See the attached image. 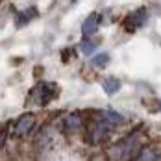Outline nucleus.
<instances>
[{"mask_svg":"<svg viewBox=\"0 0 161 161\" xmlns=\"http://www.w3.org/2000/svg\"><path fill=\"white\" fill-rule=\"evenodd\" d=\"M113 124H109L108 120H104L100 115L97 113V119L89 124V128H87V139L93 143V145H100V143H104L109 135H111L113 131Z\"/></svg>","mask_w":161,"mask_h":161,"instance_id":"f257e3e1","label":"nucleus"},{"mask_svg":"<svg viewBox=\"0 0 161 161\" xmlns=\"http://www.w3.org/2000/svg\"><path fill=\"white\" fill-rule=\"evenodd\" d=\"M58 97V87L54 85V83H50V81H41V83H37L35 87H33L32 95V102H35L37 106H47L48 102H52L54 98Z\"/></svg>","mask_w":161,"mask_h":161,"instance_id":"f03ea898","label":"nucleus"},{"mask_svg":"<svg viewBox=\"0 0 161 161\" xmlns=\"http://www.w3.org/2000/svg\"><path fill=\"white\" fill-rule=\"evenodd\" d=\"M33 126H35V115L26 113V115L19 117V120L15 122V126H13V135H15V137H24V135H28V133L32 131Z\"/></svg>","mask_w":161,"mask_h":161,"instance_id":"7ed1b4c3","label":"nucleus"},{"mask_svg":"<svg viewBox=\"0 0 161 161\" xmlns=\"http://www.w3.org/2000/svg\"><path fill=\"white\" fill-rule=\"evenodd\" d=\"M146 19H148L146 9H145V8H139L137 11H133L131 15H128V19L124 20V24H126V30H128V32H135L137 28L145 26Z\"/></svg>","mask_w":161,"mask_h":161,"instance_id":"20e7f679","label":"nucleus"},{"mask_svg":"<svg viewBox=\"0 0 161 161\" xmlns=\"http://www.w3.org/2000/svg\"><path fill=\"white\" fill-rule=\"evenodd\" d=\"M98 30V15H89L85 20H83V24H81V33L85 35V37H89V35H93V33Z\"/></svg>","mask_w":161,"mask_h":161,"instance_id":"39448f33","label":"nucleus"},{"mask_svg":"<svg viewBox=\"0 0 161 161\" xmlns=\"http://www.w3.org/2000/svg\"><path fill=\"white\" fill-rule=\"evenodd\" d=\"M63 126H65V130H69V131H74V130L81 128L80 113H70V115H67L63 119Z\"/></svg>","mask_w":161,"mask_h":161,"instance_id":"423d86ee","label":"nucleus"},{"mask_svg":"<svg viewBox=\"0 0 161 161\" xmlns=\"http://www.w3.org/2000/svg\"><path fill=\"white\" fill-rule=\"evenodd\" d=\"M37 17V9L35 8H28V9H24V11H20L15 19V24L17 26H24V24H28L32 19Z\"/></svg>","mask_w":161,"mask_h":161,"instance_id":"0eeeda50","label":"nucleus"},{"mask_svg":"<svg viewBox=\"0 0 161 161\" xmlns=\"http://www.w3.org/2000/svg\"><path fill=\"white\" fill-rule=\"evenodd\" d=\"M98 115H100L104 120H108L109 124H113V126H119V124H122V122H124V117H122V115H119L117 111H111V109L98 111Z\"/></svg>","mask_w":161,"mask_h":161,"instance_id":"6e6552de","label":"nucleus"},{"mask_svg":"<svg viewBox=\"0 0 161 161\" xmlns=\"http://www.w3.org/2000/svg\"><path fill=\"white\" fill-rule=\"evenodd\" d=\"M102 89L106 91V95H115L120 89V80L109 76V78H106V80L102 81Z\"/></svg>","mask_w":161,"mask_h":161,"instance_id":"1a4fd4ad","label":"nucleus"},{"mask_svg":"<svg viewBox=\"0 0 161 161\" xmlns=\"http://www.w3.org/2000/svg\"><path fill=\"white\" fill-rule=\"evenodd\" d=\"M100 45V39H83V43H81V52L83 54H93L95 50H97V47Z\"/></svg>","mask_w":161,"mask_h":161,"instance_id":"9d476101","label":"nucleus"},{"mask_svg":"<svg viewBox=\"0 0 161 161\" xmlns=\"http://www.w3.org/2000/svg\"><path fill=\"white\" fill-rule=\"evenodd\" d=\"M91 63L95 65V67H98V69H102V67H106V65L109 63V54H106V52H102V54H98V56H95V58L91 59Z\"/></svg>","mask_w":161,"mask_h":161,"instance_id":"9b49d317","label":"nucleus"},{"mask_svg":"<svg viewBox=\"0 0 161 161\" xmlns=\"http://www.w3.org/2000/svg\"><path fill=\"white\" fill-rule=\"evenodd\" d=\"M4 141H6V131L0 130V148H2V145H4Z\"/></svg>","mask_w":161,"mask_h":161,"instance_id":"f8f14e48","label":"nucleus"},{"mask_svg":"<svg viewBox=\"0 0 161 161\" xmlns=\"http://www.w3.org/2000/svg\"><path fill=\"white\" fill-rule=\"evenodd\" d=\"M159 109H161V102H159Z\"/></svg>","mask_w":161,"mask_h":161,"instance_id":"ddd939ff","label":"nucleus"}]
</instances>
